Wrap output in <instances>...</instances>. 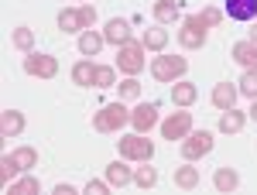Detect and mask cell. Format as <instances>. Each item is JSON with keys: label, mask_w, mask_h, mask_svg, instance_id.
Instances as JSON below:
<instances>
[{"label": "cell", "mask_w": 257, "mask_h": 195, "mask_svg": "<svg viewBox=\"0 0 257 195\" xmlns=\"http://www.w3.org/2000/svg\"><path fill=\"white\" fill-rule=\"evenodd\" d=\"M79 14H82V24H86V28H93V24H96V7H93V4H82Z\"/></svg>", "instance_id": "e575fe53"}, {"label": "cell", "mask_w": 257, "mask_h": 195, "mask_svg": "<svg viewBox=\"0 0 257 195\" xmlns=\"http://www.w3.org/2000/svg\"><path fill=\"white\" fill-rule=\"evenodd\" d=\"M117 82V69L110 65H96V76H93V89H110Z\"/></svg>", "instance_id": "f546056e"}, {"label": "cell", "mask_w": 257, "mask_h": 195, "mask_svg": "<svg viewBox=\"0 0 257 195\" xmlns=\"http://www.w3.org/2000/svg\"><path fill=\"white\" fill-rule=\"evenodd\" d=\"M106 181L113 185V188H127V185H134V168H127V157H120L113 164H106Z\"/></svg>", "instance_id": "9c48e42d"}, {"label": "cell", "mask_w": 257, "mask_h": 195, "mask_svg": "<svg viewBox=\"0 0 257 195\" xmlns=\"http://www.w3.org/2000/svg\"><path fill=\"white\" fill-rule=\"evenodd\" d=\"M103 45H106V35H103V31H93V28H86V31L79 35V52L86 55V59H96Z\"/></svg>", "instance_id": "4fadbf2b"}, {"label": "cell", "mask_w": 257, "mask_h": 195, "mask_svg": "<svg viewBox=\"0 0 257 195\" xmlns=\"http://www.w3.org/2000/svg\"><path fill=\"white\" fill-rule=\"evenodd\" d=\"M233 59H237L243 69H254V72H257V45L250 38L237 41V45H233Z\"/></svg>", "instance_id": "e0dca14e"}, {"label": "cell", "mask_w": 257, "mask_h": 195, "mask_svg": "<svg viewBox=\"0 0 257 195\" xmlns=\"http://www.w3.org/2000/svg\"><path fill=\"white\" fill-rule=\"evenodd\" d=\"M110 188H113L110 181H96V178H89V181H86V192H89V195H106Z\"/></svg>", "instance_id": "836d02e7"}, {"label": "cell", "mask_w": 257, "mask_h": 195, "mask_svg": "<svg viewBox=\"0 0 257 195\" xmlns=\"http://www.w3.org/2000/svg\"><path fill=\"white\" fill-rule=\"evenodd\" d=\"M14 48H18V52H24V55H28V52H31V48H35V31H31V28H14Z\"/></svg>", "instance_id": "f1b7e54d"}, {"label": "cell", "mask_w": 257, "mask_h": 195, "mask_svg": "<svg viewBox=\"0 0 257 195\" xmlns=\"http://www.w3.org/2000/svg\"><path fill=\"white\" fill-rule=\"evenodd\" d=\"M117 89H120V99H138V96H141V82H138L134 76H127V79L117 86Z\"/></svg>", "instance_id": "d6a6232c"}, {"label": "cell", "mask_w": 257, "mask_h": 195, "mask_svg": "<svg viewBox=\"0 0 257 195\" xmlns=\"http://www.w3.org/2000/svg\"><path fill=\"white\" fill-rule=\"evenodd\" d=\"M213 185H216V192H237L240 175L233 171V168H216V175H213Z\"/></svg>", "instance_id": "603a6c76"}, {"label": "cell", "mask_w": 257, "mask_h": 195, "mask_svg": "<svg viewBox=\"0 0 257 195\" xmlns=\"http://www.w3.org/2000/svg\"><path fill=\"white\" fill-rule=\"evenodd\" d=\"M250 41H254V45H257V24H254V28H250Z\"/></svg>", "instance_id": "74e56055"}, {"label": "cell", "mask_w": 257, "mask_h": 195, "mask_svg": "<svg viewBox=\"0 0 257 195\" xmlns=\"http://www.w3.org/2000/svg\"><path fill=\"white\" fill-rule=\"evenodd\" d=\"M55 195H76V188H72V185H65V181H62V185H55Z\"/></svg>", "instance_id": "d590c367"}, {"label": "cell", "mask_w": 257, "mask_h": 195, "mask_svg": "<svg viewBox=\"0 0 257 195\" xmlns=\"http://www.w3.org/2000/svg\"><path fill=\"white\" fill-rule=\"evenodd\" d=\"M59 28L62 31H65V35H76V31H86V24H82V14L79 11H72V7H65V11H62L59 14Z\"/></svg>", "instance_id": "7402d4cb"}, {"label": "cell", "mask_w": 257, "mask_h": 195, "mask_svg": "<svg viewBox=\"0 0 257 195\" xmlns=\"http://www.w3.org/2000/svg\"><path fill=\"white\" fill-rule=\"evenodd\" d=\"M141 45L148 48V52H165V45H168V31L165 28H148L144 35H141Z\"/></svg>", "instance_id": "d6986e66"}, {"label": "cell", "mask_w": 257, "mask_h": 195, "mask_svg": "<svg viewBox=\"0 0 257 195\" xmlns=\"http://www.w3.org/2000/svg\"><path fill=\"white\" fill-rule=\"evenodd\" d=\"M24 130V113L21 110H4L0 113V137L7 140V137H18Z\"/></svg>", "instance_id": "5bb4252c"}, {"label": "cell", "mask_w": 257, "mask_h": 195, "mask_svg": "<svg viewBox=\"0 0 257 195\" xmlns=\"http://www.w3.org/2000/svg\"><path fill=\"white\" fill-rule=\"evenodd\" d=\"M11 157L18 161L21 171H31V168L38 164V151H35V147H18V151H11Z\"/></svg>", "instance_id": "4316f807"}, {"label": "cell", "mask_w": 257, "mask_h": 195, "mask_svg": "<svg viewBox=\"0 0 257 195\" xmlns=\"http://www.w3.org/2000/svg\"><path fill=\"white\" fill-rule=\"evenodd\" d=\"M24 72L35 79H55L59 76V59L45 55V52H28L24 55Z\"/></svg>", "instance_id": "5b68a950"}, {"label": "cell", "mask_w": 257, "mask_h": 195, "mask_svg": "<svg viewBox=\"0 0 257 195\" xmlns=\"http://www.w3.org/2000/svg\"><path fill=\"white\" fill-rule=\"evenodd\" d=\"M18 175H24V171L18 168V161H14L11 154H4L0 157V181H4V188L11 185V178H18Z\"/></svg>", "instance_id": "4dcf8cb0"}, {"label": "cell", "mask_w": 257, "mask_h": 195, "mask_svg": "<svg viewBox=\"0 0 257 195\" xmlns=\"http://www.w3.org/2000/svg\"><path fill=\"white\" fill-rule=\"evenodd\" d=\"M117 151H120V157H127V161H151L155 157V144L148 140L144 134H127V137H120L117 140Z\"/></svg>", "instance_id": "7a4b0ae2"}, {"label": "cell", "mask_w": 257, "mask_h": 195, "mask_svg": "<svg viewBox=\"0 0 257 195\" xmlns=\"http://www.w3.org/2000/svg\"><path fill=\"white\" fill-rule=\"evenodd\" d=\"M103 35H106V41L110 45H127L131 41V21H123V18H113V21H106V28H103Z\"/></svg>", "instance_id": "7c38bea8"}, {"label": "cell", "mask_w": 257, "mask_h": 195, "mask_svg": "<svg viewBox=\"0 0 257 195\" xmlns=\"http://www.w3.org/2000/svg\"><path fill=\"white\" fill-rule=\"evenodd\" d=\"M93 76H96V65L89 59H82V62L72 65V82H76V86H93Z\"/></svg>", "instance_id": "d4e9b609"}, {"label": "cell", "mask_w": 257, "mask_h": 195, "mask_svg": "<svg viewBox=\"0 0 257 195\" xmlns=\"http://www.w3.org/2000/svg\"><path fill=\"white\" fill-rule=\"evenodd\" d=\"M175 185L178 188H196L199 185V168H192V164H182V168H175Z\"/></svg>", "instance_id": "484cf974"}, {"label": "cell", "mask_w": 257, "mask_h": 195, "mask_svg": "<svg viewBox=\"0 0 257 195\" xmlns=\"http://www.w3.org/2000/svg\"><path fill=\"white\" fill-rule=\"evenodd\" d=\"M185 69H189V62L182 59V55H158V59L151 62V76L158 79V82H178V79L185 76Z\"/></svg>", "instance_id": "277c9868"}, {"label": "cell", "mask_w": 257, "mask_h": 195, "mask_svg": "<svg viewBox=\"0 0 257 195\" xmlns=\"http://www.w3.org/2000/svg\"><path fill=\"white\" fill-rule=\"evenodd\" d=\"M250 120H257V99H254V106H250V113H247Z\"/></svg>", "instance_id": "8d00e7d4"}, {"label": "cell", "mask_w": 257, "mask_h": 195, "mask_svg": "<svg viewBox=\"0 0 257 195\" xmlns=\"http://www.w3.org/2000/svg\"><path fill=\"white\" fill-rule=\"evenodd\" d=\"M185 21H192L196 28H202V31H209V28H216L219 21H223V11H216V7H202L199 14H189Z\"/></svg>", "instance_id": "ffe728a7"}, {"label": "cell", "mask_w": 257, "mask_h": 195, "mask_svg": "<svg viewBox=\"0 0 257 195\" xmlns=\"http://www.w3.org/2000/svg\"><path fill=\"white\" fill-rule=\"evenodd\" d=\"M226 4V14L230 21H240V24H250L257 18V0H223Z\"/></svg>", "instance_id": "30bf717a"}, {"label": "cell", "mask_w": 257, "mask_h": 195, "mask_svg": "<svg viewBox=\"0 0 257 195\" xmlns=\"http://www.w3.org/2000/svg\"><path fill=\"white\" fill-rule=\"evenodd\" d=\"M178 41H182V48H202V45H206V31H202V28H196L192 21H182Z\"/></svg>", "instance_id": "9a60e30c"}, {"label": "cell", "mask_w": 257, "mask_h": 195, "mask_svg": "<svg viewBox=\"0 0 257 195\" xmlns=\"http://www.w3.org/2000/svg\"><path fill=\"white\" fill-rule=\"evenodd\" d=\"M38 192H41V181L35 175H24L7 185V195H38Z\"/></svg>", "instance_id": "cb8c5ba5"}, {"label": "cell", "mask_w": 257, "mask_h": 195, "mask_svg": "<svg viewBox=\"0 0 257 195\" xmlns=\"http://www.w3.org/2000/svg\"><path fill=\"white\" fill-rule=\"evenodd\" d=\"M199 96V89H196V82H185V79H178L175 86H172V103L175 106H192Z\"/></svg>", "instance_id": "2e32d148"}, {"label": "cell", "mask_w": 257, "mask_h": 195, "mask_svg": "<svg viewBox=\"0 0 257 195\" xmlns=\"http://www.w3.org/2000/svg\"><path fill=\"white\" fill-rule=\"evenodd\" d=\"M213 151V134L209 130H192L189 137H182V157L185 161H199Z\"/></svg>", "instance_id": "8992f818"}, {"label": "cell", "mask_w": 257, "mask_h": 195, "mask_svg": "<svg viewBox=\"0 0 257 195\" xmlns=\"http://www.w3.org/2000/svg\"><path fill=\"white\" fill-rule=\"evenodd\" d=\"M123 123H131V110L123 106V99L120 103H106V106H99V113H93V127L99 134H113Z\"/></svg>", "instance_id": "6da1fadb"}, {"label": "cell", "mask_w": 257, "mask_h": 195, "mask_svg": "<svg viewBox=\"0 0 257 195\" xmlns=\"http://www.w3.org/2000/svg\"><path fill=\"white\" fill-rule=\"evenodd\" d=\"M243 123H247V113H240L237 106H233V110H223V117H219V130H223V134H240Z\"/></svg>", "instance_id": "ac0fdd59"}, {"label": "cell", "mask_w": 257, "mask_h": 195, "mask_svg": "<svg viewBox=\"0 0 257 195\" xmlns=\"http://www.w3.org/2000/svg\"><path fill=\"white\" fill-rule=\"evenodd\" d=\"M144 52H148V48H144L141 41H127V45H120V48H117V69L123 72V76H138L141 69L148 65V62H144Z\"/></svg>", "instance_id": "3957f363"}, {"label": "cell", "mask_w": 257, "mask_h": 195, "mask_svg": "<svg viewBox=\"0 0 257 195\" xmlns=\"http://www.w3.org/2000/svg\"><path fill=\"white\" fill-rule=\"evenodd\" d=\"M189 134H192V113H185V106L161 123V137L165 140H182V137H189Z\"/></svg>", "instance_id": "52a82bcc"}, {"label": "cell", "mask_w": 257, "mask_h": 195, "mask_svg": "<svg viewBox=\"0 0 257 195\" xmlns=\"http://www.w3.org/2000/svg\"><path fill=\"white\" fill-rule=\"evenodd\" d=\"M155 18H158V24H175V21H182V7L175 0H158L155 4Z\"/></svg>", "instance_id": "44dd1931"}, {"label": "cell", "mask_w": 257, "mask_h": 195, "mask_svg": "<svg viewBox=\"0 0 257 195\" xmlns=\"http://www.w3.org/2000/svg\"><path fill=\"white\" fill-rule=\"evenodd\" d=\"M134 185H138V188H155V185H158V171L144 161V168L134 171Z\"/></svg>", "instance_id": "83f0119b"}, {"label": "cell", "mask_w": 257, "mask_h": 195, "mask_svg": "<svg viewBox=\"0 0 257 195\" xmlns=\"http://www.w3.org/2000/svg\"><path fill=\"white\" fill-rule=\"evenodd\" d=\"M237 96H240V89L233 82L213 86V106H216V110H233V106H237Z\"/></svg>", "instance_id": "8fae6325"}, {"label": "cell", "mask_w": 257, "mask_h": 195, "mask_svg": "<svg viewBox=\"0 0 257 195\" xmlns=\"http://www.w3.org/2000/svg\"><path fill=\"white\" fill-rule=\"evenodd\" d=\"M237 89H240V93H243V96L257 99V72H254V69H247V72H243V76H240Z\"/></svg>", "instance_id": "1f68e13d"}, {"label": "cell", "mask_w": 257, "mask_h": 195, "mask_svg": "<svg viewBox=\"0 0 257 195\" xmlns=\"http://www.w3.org/2000/svg\"><path fill=\"white\" fill-rule=\"evenodd\" d=\"M155 123H158V106H155V103H141V106L131 110V127H134L138 134H148Z\"/></svg>", "instance_id": "ba28073f"}]
</instances>
